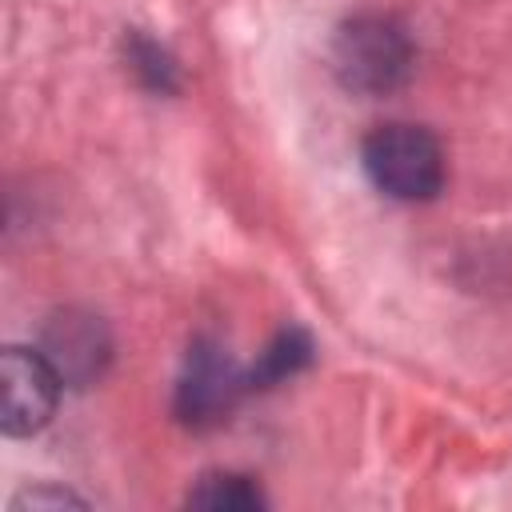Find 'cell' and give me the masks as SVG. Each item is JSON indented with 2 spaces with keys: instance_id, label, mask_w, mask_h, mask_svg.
<instances>
[{
  "instance_id": "3",
  "label": "cell",
  "mask_w": 512,
  "mask_h": 512,
  "mask_svg": "<svg viewBox=\"0 0 512 512\" xmlns=\"http://www.w3.org/2000/svg\"><path fill=\"white\" fill-rule=\"evenodd\" d=\"M64 380L40 348H8L0 360V424L8 436L40 432L60 400Z\"/></svg>"
},
{
  "instance_id": "4",
  "label": "cell",
  "mask_w": 512,
  "mask_h": 512,
  "mask_svg": "<svg viewBox=\"0 0 512 512\" xmlns=\"http://www.w3.org/2000/svg\"><path fill=\"white\" fill-rule=\"evenodd\" d=\"M40 352L68 388H84V384L100 380V372L108 368L112 336L100 316H92L84 308H60L44 320Z\"/></svg>"
},
{
  "instance_id": "5",
  "label": "cell",
  "mask_w": 512,
  "mask_h": 512,
  "mask_svg": "<svg viewBox=\"0 0 512 512\" xmlns=\"http://www.w3.org/2000/svg\"><path fill=\"white\" fill-rule=\"evenodd\" d=\"M240 388H244V376L232 368V360L212 344H196L188 356V372L180 380V392H176V412L188 424L220 420L232 408Z\"/></svg>"
},
{
  "instance_id": "2",
  "label": "cell",
  "mask_w": 512,
  "mask_h": 512,
  "mask_svg": "<svg viewBox=\"0 0 512 512\" xmlns=\"http://www.w3.org/2000/svg\"><path fill=\"white\" fill-rule=\"evenodd\" d=\"M368 180L392 200H432L444 188L440 140L420 124H380L360 148Z\"/></svg>"
},
{
  "instance_id": "8",
  "label": "cell",
  "mask_w": 512,
  "mask_h": 512,
  "mask_svg": "<svg viewBox=\"0 0 512 512\" xmlns=\"http://www.w3.org/2000/svg\"><path fill=\"white\" fill-rule=\"evenodd\" d=\"M132 72L148 76L152 88H172V64H168V56H164L156 44H148V40H132Z\"/></svg>"
},
{
  "instance_id": "1",
  "label": "cell",
  "mask_w": 512,
  "mask_h": 512,
  "mask_svg": "<svg viewBox=\"0 0 512 512\" xmlns=\"http://www.w3.org/2000/svg\"><path fill=\"white\" fill-rule=\"evenodd\" d=\"M332 76L356 96H384L400 88L416 64L408 28L384 12H360L344 20L328 48Z\"/></svg>"
},
{
  "instance_id": "7",
  "label": "cell",
  "mask_w": 512,
  "mask_h": 512,
  "mask_svg": "<svg viewBox=\"0 0 512 512\" xmlns=\"http://www.w3.org/2000/svg\"><path fill=\"white\" fill-rule=\"evenodd\" d=\"M312 360V340L300 332V328H288L272 340V348L260 356V368H252L248 384H276L292 372H300L304 364Z\"/></svg>"
},
{
  "instance_id": "6",
  "label": "cell",
  "mask_w": 512,
  "mask_h": 512,
  "mask_svg": "<svg viewBox=\"0 0 512 512\" xmlns=\"http://www.w3.org/2000/svg\"><path fill=\"white\" fill-rule=\"evenodd\" d=\"M188 504L192 508H208V512H248V508H264V496H260V488L248 476L208 472L188 492Z\"/></svg>"
},
{
  "instance_id": "9",
  "label": "cell",
  "mask_w": 512,
  "mask_h": 512,
  "mask_svg": "<svg viewBox=\"0 0 512 512\" xmlns=\"http://www.w3.org/2000/svg\"><path fill=\"white\" fill-rule=\"evenodd\" d=\"M64 504H84L80 496H72V492H48V488H36V492H24V496H16V504L12 508H64Z\"/></svg>"
}]
</instances>
